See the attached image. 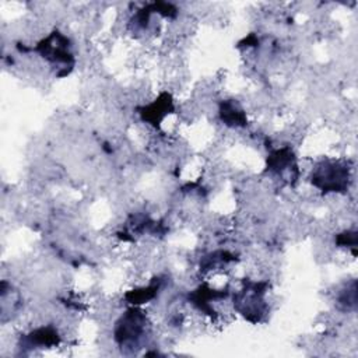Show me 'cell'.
I'll list each match as a JSON object with an SVG mask.
<instances>
[{"label": "cell", "instance_id": "2", "mask_svg": "<svg viewBox=\"0 0 358 358\" xmlns=\"http://www.w3.org/2000/svg\"><path fill=\"white\" fill-rule=\"evenodd\" d=\"M266 287L267 282H248L242 291L234 295L235 309L252 323L260 322L267 312Z\"/></svg>", "mask_w": 358, "mask_h": 358}, {"label": "cell", "instance_id": "1", "mask_svg": "<svg viewBox=\"0 0 358 358\" xmlns=\"http://www.w3.org/2000/svg\"><path fill=\"white\" fill-rule=\"evenodd\" d=\"M36 50L59 70L57 76H67L74 66L69 38L57 31H53L49 36L42 39L38 43Z\"/></svg>", "mask_w": 358, "mask_h": 358}, {"label": "cell", "instance_id": "8", "mask_svg": "<svg viewBox=\"0 0 358 358\" xmlns=\"http://www.w3.org/2000/svg\"><path fill=\"white\" fill-rule=\"evenodd\" d=\"M27 341L31 345H35L36 348L38 347H52L59 343V334L52 327H39L27 336Z\"/></svg>", "mask_w": 358, "mask_h": 358}, {"label": "cell", "instance_id": "5", "mask_svg": "<svg viewBox=\"0 0 358 358\" xmlns=\"http://www.w3.org/2000/svg\"><path fill=\"white\" fill-rule=\"evenodd\" d=\"M267 169L277 175L288 173L292 179L298 178V165L289 147L274 150L267 158Z\"/></svg>", "mask_w": 358, "mask_h": 358}, {"label": "cell", "instance_id": "9", "mask_svg": "<svg viewBox=\"0 0 358 358\" xmlns=\"http://www.w3.org/2000/svg\"><path fill=\"white\" fill-rule=\"evenodd\" d=\"M158 282L157 284H151L148 287H143V288H137V289H133L130 292L126 294V298L130 303H143L145 301H150L152 299L157 292H158Z\"/></svg>", "mask_w": 358, "mask_h": 358}, {"label": "cell", "instance_id": "3", "mask_svg": "<svg viewBox=\"0 0 358 358\" xmlns=\"http://www.w3.org/2000/svg\"><path fill=\"white\" fill-rule=\"evenodd\" d=\"M348 182L350 169L340 161H322L312 172V183L324 193L345 192Z\"/></svg>", "mask_w": 358, "mask_h": 358}, {"label": "cell", "instance_id": "6", "mask_svg": "<svg viewBox=\"0 0 358 358\" xmlns=\"http://www.w3.org/2000/svg\"><path fill=\"white\" fill-rule=\"evenodd\" d=\"M141 116L144 120L151 122L154 126H158L159 122L166 116V113H171L173 110V102L169 94L164 92L155 99L152 103L144 106L140 109Z\"/></svg>", "mask_w": 358, "mask_h": 358}, {"label": "cell", "instance_id": "4", "mask_svg": "<svg viewBox=\"0 0 358 358\" xmlns=\"http://www.w3.org/2000/svg\"><path fill=\"white\" fill-rule=\"evenodd\" d=\"M147 330V316L137 308L127 309L116 322L115 340L122 347H133Z\"/></svg>", "mask_w": 358, "mask_h": 358}, {"label": "cell", "instance_id": "7", "mask_svg": "<svg viewBox=\"0 0 358 358\" xmlns=\"http://www.w3.org/2000/svg\"><path fill=\"white\" fill-rule=\"evenodd\" d=\"M220 116L227 126H231V127L246 126V113L241 108V105L234 99H228L221 103Z\"/></svg>", "mask_w": 358, "mask_h": 358}, {"label": "cell", "instance_id": "10", "mask_svg": "<svg viewBox=\"0 0 358 358\" xmlns=\"http://www.w3.org/2000/svg\"><path fill=\"white\" fill-rule=\"evenodd\" d=\"M337 243L340 246H345L347 248H352V250L355 252L357 248V232L355 231H345L343 234H340L337 236Z\"/></svg>", "mask_w": 358, "mask_h": 358}]
</instances>
